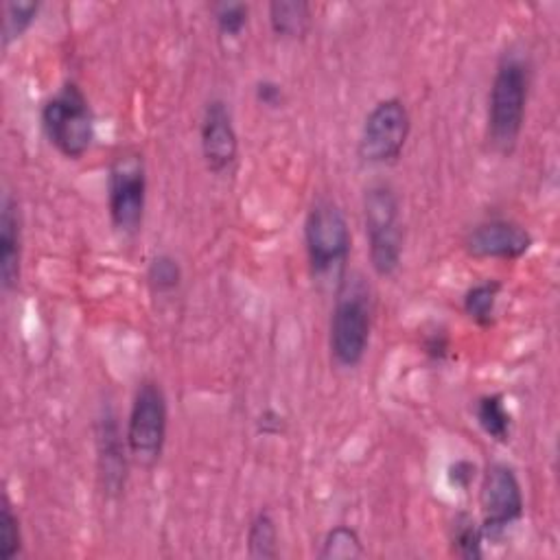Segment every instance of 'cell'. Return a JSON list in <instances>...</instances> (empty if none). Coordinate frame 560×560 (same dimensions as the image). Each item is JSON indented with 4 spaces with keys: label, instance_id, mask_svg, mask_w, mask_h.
<instances>
[{
    "label": "cell",
    "instance_id": "obj_1",
    "mask_svg": "<svg viewBox=\"0 0 560 560\" xmlns=\"http://www.w3.org/2000/svg\"><path fill=\"white\" fill-rule=\"evenodd\" d=\"M529 84L532 71L527 58L516 49L506 51L499 58L490 82L486 114L488 141L499 154H512L521 138L529 99Z\"/></svg>",
    "mask_w": 560,
    "mask_h": 560
},
{
    "label": "cell",
    "instance_id": "obj_2",
    "mask_svg": "<svg viewBox=\"0 0 560 560\" xmlns=\"http://www.w3.org/2000/svg\"><path fill=\"white\" fill-rule=\"evenodd\" d=\"M373 294L362 273H344L336 290L329 322V351L336 366L357 368L368 353L373 333Z\"/></svg>",
    "mask_w": 560,
    "mask_h": 560
},
{
    "label": "cell",
    "instance_id": "obj_3",
    "mask_svg": "<svg viewBox=\"0 0 560 560\" xmlns=\"http://www.w3.org/2000/svg\"><path fill=\"white\" fill-rule=\"evenodd\" d=\"M353 234L342 206L329 197H320L305 219V249L312 276L320 283L336 280V285L346 273L351 258Z\"/></svg>",
    "mask_w": 560,
    "mask_h": 560
},
{
    "label": "cell",
    "instance_id": "obj_4",
    "mask_svg": "<svg viewBox=\"0 0 560 560\" xmlns=\"http://www.w3.org/2000/svg\"><path fill=\"white\" fill-rule=\"evenodd\" d=\"M47 141L69 160L84 158L95 143V112L77 82H64L40 112Z\"/></svg>",
    "mask_w": 560,
    "mask_h": 560
},
{
    "label": "cell",
    "instance_id": "obj_5",
    "mask_svg": "<svg viewBox=\"0 0 560 560\" xmlns=\"http://www.w3.org/2000/svg\"><path fill=\"white\" fill-rule=\"evenodd\" d=\"M364 228L375 273L394 276L403 260V221L399 195L388 182H375L366 188Z\"/></svg>",
    "mask_w": 560,
    "mask_h": 560
},
{
    "label": "cell",
    "instance_id": "obj_6",
    "mask_svg": "<svg viewBox=\"0 0 560 560\" xmlns=\"http://www.w3.org/2000/svg\"><path fill=\"white\" fill-rule=\"evenodd\" d=\"M167 431H169V403L165 397V390L160 384L145 379L138 384L130 416H127V427H125V440L130 449V458L145 466L151 468L165 451L167 445Z\"/></svg>",
    "mask_w": 560,
    "mask_h": 560
},
{
    "label": "cell",
    "instance_id": "obj_7",
    "mask_svg": "<svg viewBox=\"0 0 560 560\" xmlns=\"http://www.w3.org/2000/svg\"><path fill=\"white\" fill-rule=\"evenodd\" d=\"M147 208V167L138 151L119 154L108 171V212L114 230L138 234Z\"/></svg>",
    "mask_w": 560,
    "mask_h": 560
},
{
    "label": "cell",
    "instance_id": "obj_8",
    "mask_svg": "<svg viewBox=\"0 0 560 560\" xmlns=\"http://www.w3.org/2000/svg\"><path fill=\"white\" fill-rule=\"evenodd\" d=\"M412 117L399 97L381 99L366 114L360 134V158L368 165H394L410 141Z\"/></svg>",
    "mask_w": 560,
    "mask_h": 560
},
{
    "label": "cell",
    "instance_id": "obj_9",
    "mask_svg": "<svg viewBox=\"0 0 560 560\" xmlns=\"http://www.w3.org/2000/svg\"><path fill=\"white\" fill-rule=\"evenodd\" d=\"M479 508H482V532L484 538L495 543L506 536V532L523 519L525 499L516 471L506 462H492L479 486Z\"/></svg>",
    "mask_w": 560,
    "mask_h": 560
},
{
    "label": "cell",
    "instance_id": "obj_10",
    "mask_svg": "<svg viewBox=\"0 0 560 560\" xmlns=\"http://www.w3.org/2000/svg\"><path fill=\"white\" fill-rule=\"evenodd\" d=\"M202 158L208 171L221 175L232 169L239 156V136L232 112L223 99H210L199 123Z\"/></svg>",
    "mask_w": 560,
    "mask_h": 560
},
{
    "label": "cell",
    "instance_id": "obj_11",
    "mask_svg": "<svg viewBox=\"0 0 560 560\" xmlns=\"http://www.w3.org/2000/svg\"><path fill=\"white\" fill-rule=\"evenodd\" d=\"M532 247L527 228L512 219H486L475 223L464 236V249L473 258L519 260Z\"/></svg>",
    "mask_w": 560,
    "mask_h": 560
},
{
    "label": "cell",
    "instance_id": "obj_12",
    "mask_svg": "<svg viewBox=\"0 0 560 560\" xmlns=\"http://www.w3.org/2000/svg\"><path fill=\"white\" fill-rule=\"evenodd\" d=\"M127 440L112 410H104L97 421V460L101 488L110 497H119L127 479Z\"/></svg>",
    "mask_w": 560,
    "mask_h": 560
},
{
    "label": "cell",
    "instance_id": "obj_13",
    "mask_svg": "<svg viewBox=\"0 0 560 560\" xmlns=\"http://www.w3.org/2000/svg\"><path fill=\"white\" fill-rule=\"evenodd\" d=\"M23 278V217L12 193L0 202V285L10 294Z\"/></svg>",
    "mask_w": 560,
    "mask_h": 560
},
{
    "label": "cell",
    "instance_id": "obj_14",
    "mask_svg": "<svg viewBox=\"0 0 560 560\" xmlns=\"http://www.w3.org/2000/svg\"><path fill=\"white\" fill-rule=\"evenodd\" d=\"M269 27L278 38L303 40L314 21L312 5L305 0H273L269 3Z\"/></svg>",
    "mask_w": 560,
    "mask_h": 560
},
{
    "label": "cell",
    "instance_id": "obj_15",
    "mask_svg": "<svg viewBox=\"0 0 560 560\" xmlns=\"http://www.w3.org/2000/svg\"><path fill=\"white\" fill-rule=\"evenodd\" d=\"M475 418L482 431L499 442L506 445L512 434V416L506 407V401L501 394H484L475 403Z\"/></svg>",
    "mask_w": 560,
    "mask_h": 560
},
{
    "label": "cell",
    "instance_id": "obj_16",
    "mask_svg": "<svg viewBox=\"0 0 560 560\" xmlns=\"http://www.w3.org/2000/svg\"><path fill=\"white\" fill-rule=\"evenodd\" d=\"M499 294H501V283H497V280H484V283L473 285L462 301L464 314L477 327H490L497 318Z\"/></svg>",
    "mask_w": 560,
    "mask_h": 560
},
{
    "label": "cell",
    "instance_id": "obj_17",
    "mask_svg": "<svg viewBox=\"0 0 560 560\" xmlns=\"http://www.w3.org/2000/svg\"><path fill=\"white\" fill-rule=\"evenodd\" d=\"M247 556L254 560L278 558V525L267 510H260L247 527Z\"/></svg>",
    "mask_w": 560,
    "mask_h": 560
},
{
    "label": "cell",
    "instance_id": "obj_18",
    "mask_svg": "<svg viewBox=\"0 0 560 560\" xmlns=\"http://www.w3.org/2000/svg\"><path fill=\"white\" fill-rule=\"evenodd\" d=\"M40 3L38 0H10L5 3L3 12V47H12L19 42L38 21L40 14Z\"/></svg>",
    "mask_w": 560,
    "mask_h": 560
},
{
    "label": "cell",
    "instance_id": "obj_19",
    "mask_svg": "<svg viewBox=\"0 0 560 560\" xmlns=\"http://www.w3.org/2000/svg\"><path fill=\"white\" fill-rule=\"evenodd\" d=\"M484 532L471 514H458L451 525L453 553L464 560H479L484 556Z\"/></svg>",
    "mask_w": 560,
    "mask_h": 560
},
{
    "label": "cell",
    "instance_id": "obj_20",
    "mask_svg": "<svg viewBox=\"0 0 560 560\" xmlns=\"http://www.w3.org/2000/svg\"><path fill=\"white\" fill-rule=\"evenodd\" d=\"M364 556H366V547L357 529L349 525H336L333 529H329L322 540V549L318 553L320 560H355Z\"/></svg>",
    "mask_w": 560,
    "mask_h": 560
},
{
    "label": "cell",
    "instance_id": "obj_21",
    "mask_svg": "<svg viewBox=\"0 0 560 560\" xmlns=\"http://www.w3.org/2000/svg\"><path fill=\"white\" fill-rule=\"evenodd\" d=\"M147 285L156 296L173 294L182 285V267L175 256L158 254L147 265Z\"/></svg>",
    "mask_w": 560,
    "mask_h": 560
},
{
    "label": "cell",
    "instance_id": "obj_22",
    "mask_svg": "<svg viewBox=\"0 0 560 560\" xmlns=\"http://www.w3.org/2000/svg\"><path fill=\"white\" fill-rule=\"evenodd\" d=\"M23 551V529L21 519L10 501L3 497V508H0V560H14Z\"/></svg>",
    "mask_w": 560,
    "mask_h": 560
},
{
    "label": "cell",
    "instance_id": "obj_23",
    "mask_svg": "<svg viewBox=\"0 0 560 560\" xmlns=\"http://www.w3.org/2000/svg\"><path fill=\"white\" fill-rule=\"evenodd\" d=\"M215 27L219 36L223 38H241L249 23V8L245 3H234V0H226V3H215L210 8Z\"/></svg>",
    "mask_w": 560,
    "mask_h": 560
},
{
    "label": "cell",
    "instance_id": "obj_24",
    "mask_svg": "<svg viewBox=\"0 0 560 560\" xmlns=\"http://www.w3.org/2000/svg\"><path fill=\"white\" fill-rule=\"evenodd\" d=\"M254 99L258 106L269 108V110H278L283 108L288 97H285V88L283 84H278L273 80H260L254 86Z\"/></svg>",
    "mask_w": 560,
    "mask_h": 560
},
{
    "label": "cell",
    "instance_id": "obj_25",
    "mask_svg": "<svg viewBox=\"0 0 560 560\" xmlns=\"http://www.w3.org/2000/svg\"><path fill=\"white\" fill-rule=\"evenodd\" d=\"M475 475H477V466L473 462H468V460H458V462H453L449 466V482L455 488L466 490L473 484Z\"/></svg>",
    "mask_w": 560,
    "mask_h": 560
},
{
    "label": "cell",
    "instance_id": "obj_26",
    "mask_svg": "<svg viewBox=\"0 0 560 560\" xmlns=\"http://www.w3.org/2000/svg\"><path fill=\"white\" fill-rule=\"evenodd\" d=\"M285 416H280L276 410H265L260 416H258V421H256V427H258V431L263 434V436H278V434H283L285 431Z\"/></svg>",
    "mask_w": 560,
    "mask_h": 560
},
{
    "label": "cell",
    "instance_id": "obj_27",
    "mask_svg": "<svg viewBox=\"0 0 560 560\" xmlns=\"http://www.w3.org/2000/svg\"><path fill=\"white\" fill-rule=\"evenodd\" d=\"M425 349H427V355H431L434 360H442V357L447 355V351H449V340H447L445 333H438V336L434 333V336L427 340Z\"/></svg>",
    "mask_w": 560,
    "mask_h": 560
}]
</instances>
